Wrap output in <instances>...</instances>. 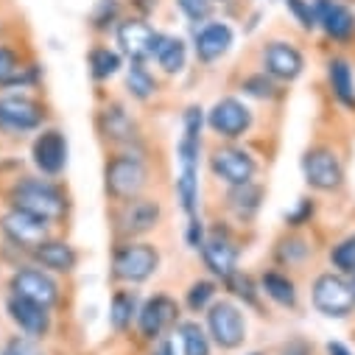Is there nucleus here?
<instances>
[{
	"instance_id": "48",
	"label": "nucleus",
	"mask_w": 355,
	"mask_h": 355,
	"mask_svg": "<svg viewBox=\"0 0 355 355\" xmlns=\"http://www.w3.org/2000/svg\"><path fill=\"white\" fill-rule=\"evenodd\" d=\"M252 355H260V352H252Z\"/></svg>"
},
{
	"instance_id": "9",
	"label": "nucleus",
	"mask_w": 355,
	"mask_h": 355,
	"mask_svg": "<svg viewBox=\"0 0 355 355\" xmlns=\"http://www.w3.org/2000/svg\"><path fill=\"white\" fill-rule=\"evenodd\" d=\"M210 171L216 180H221L227 188L235 185H246L254 182V173H257V162L249 151L238 148V146H218L210 154Z\"/></svg>"
},
{
	"instance_id": "18",
	"label": "nucleus",
	"mask_w": 355,
	"mask_h": 355,
	"mask_svg": "<svg viewBox=\"0 0 355 355\" xmlns=\"http://www.w3.org/2000/svg\"><path fill=\"white\" fill-rule=\"evenodd\" d=\"M263 67L277 81H294V78L302 76L305 59H302L300 48H294L291 42L275 40V42H269L263 48Z\"/></svg>"
},
{
	"instance_id": "44",
	"label": "nucleus",
	"mask_w": 355,
	"mask_h": 355,
	"mask_svg": "<svg viewBox=\"0 0 355 355\" xmlns=\"http://www.w3.org/2000/svg\"><path fill=\"white\" fill-rule=\"evenodd\" d=\"M280 355H311V347H308L302 338H294V341H288V344L280 349Z\"/></svg>"
},
{
	"instance_id": "27",
	"label": "nucleus",
	"mask_w": 355,
	"mask_h": 355,
	"mask_svg": "<svg viewBox=\"0 0 355 355\" xmlns=\"http://www.w3.org/2000/svg\"><path fill=\"white\" fill-rule=\"evenodd\" d=\"M154 59H157V64L162 67V73H168V76L182 73V70H185V62H188L185 40H180V37H165V34H162Z\"/></svg>"
},
{
	"instance_id": "45",
	"label": "nucleus",
	"mask_w": 355,
	"mask_h": 355,
	"mask_svg": "<svg viewBox=\"0 0 355 355\" xmlns=\"http://www.w3.org/2000/svg\"><path fill=\"white\" fill-rule=\"evenodd\" d=\"M327 355H352L341 341H327Z\"/></svg>"
},
{
	"instance_id": "24",
	"label": "nucleus",
	"mask_w": 355,
	"mask_h": 355,
	"mask_svg": "<svg viewBox=\"0 0 355 355\" xmlns=\"http://www.w3.org/2000/svg\"><path fill=\"white\" fill-rule=\"evenodd\" d=\"M37 81V67L23 64L12 48L0 45V87H28Z\"/></svg>"
},
{
	"instance_id": "1",
	"label": "nucleus",
	"mask_w": 355,
	"mask_h": 355,
	"mask_svg": "<svg viewBox=\"0 0 355 355\" xmlns=\"http://www.w3.org/2000/svg\"><path fill=\"white\" fill-rule=\"evenodd\" d=\"M202 126H205V110L191 107L185 112V132L180 140V180H176V196H180L182 210L196 216L199 207V151H202Z\"/></svg>"
},
{
	"instance_id": "34",
	"label": "nucleus",
	"mask_w": 355,
	"mask_h": 355,
	"mask_svg": "<svg viewBox=\"0 0 355 355\" xmlns=\"http://www.w3.org/2000/svg\"><path fill=\"white\" fill-rule=\"evenodd\" d=\"M330 263L341 275H355V235L338 241L333 249H330Z\"/></svg>"
},
{
	"instance_id": "32",
	"label": "nucleus",
	"mask_w": 355,
	"mask_h": 355,
	"mask_svg": "<svg viewBox=\"0 0 355 355\" xmlns=\"http://www.w3.org/2000/svg\"><path fill=\"white\" fill-rule=\"evenodd\" d=\"M87 62H90L93 78H98V81H107V78H112L121 70V53L110 51V48H93Z\"/></svg>"
},
{
	"instance_id": "2",
	"label": "nucleus",
	"mask_w": 355,
	"mask_h": 355,
	"mask_svg": "<svg viewBox=\"0 0 355 355\" xmlns=\"http://www.w3.org/2000/svg\"><path fill=\"white\" fill-rule=\"evenodd\" d=\"M12 207L42 218L45 224H59L67 216V196L53 180H40V176H23L9 191Z\"/></svg>"
},
{
	"instance_id": "13",
	"label": "nucleus",
	"mask_w": 355,
	"mask_h": 355,
	"mask_svg": "<svg viewBox=\"0 0 355 355\" xmlns=\"http://www.w3.org/2000/svg\"><path fill=\"white\" fill-rule=\"evenodd\" d=\"M302 173H305V182L313 191H322V193L338 191L341 182H344L341 159L330 148H311L302 159Z\"/></svg>"
},
{
	"instance_id": "42",
	"label": "nucleus",
	"mask_w": 355,
	"mask_h": 355,
	"mask_svg": "<svg viewBox=\"0 0 355 355\" xmlns=\"http://www.w3.org/2000/svg\"><path fill=\"white\" fill-rule=\"evenodd\" d=\"M6 355H45V352L34 344V338H12L6 347Z\"/></svg>"
},
{
	"instance_id": "26",
	"label": "nucleus",
	"mask_w": 355,
	"mask_h": 355,
	"mask_svg": "<svg viewBox=\"0 0 355 355\" xmlns=\"http://www.w3.org/2000/svg\"><path fill=\"white\" fill-rule=\"evenodd\" d=\"M260 294H266L272 302L283 305V308H294L297 305V286L288 275L283 272H263L260 277Z\"/></svg>"
},
{
	"instance_id": "20",
	"label": "nucleus",
	"mask_w": 355,
	"mask_h": 355,
	"mask_svg": "<svg viewBox=\"0 0 355 355\" xmlns=\"http://www.w3.org/2000/svg\"><path fill=\"white\" fill-rule=\"evenodd\" d=\"M313 9H316V23L324 28V34L330 40L347 42L355 34V15L338 3V0H313Z\"/></svg>"
},
{
	"instance_id": "36",
	"label": "nucleus",
	"mask_w": 355,
	"mask_h": 355,
	"mask_svg": "<svg viewBox=\"0 0 355 355\" xmlns=\"http://www.w3.org/2000/svg\"><path fill=\"white\" fill-rule=\"evenodd\" d=\"M224 283H227V288H230L238 300H243V302H246V305H252V308L257 305V291H260V288L254 286V280H252L249 275L235 272V275H232V277H227Z\"/></svg>"
},
{
	"instance_id": "10",
	"label": "nucleus",
	"mask_w": 355,
	"mask_h": 355,
	"mask_svg": "<svg viewBox=\"0 0 355 355\" xmlns=\"http://www.w3.org/2000/svg\"><path fill=\"white\" fill-rule=\"evenodd\" d=\"M176 324H180V305L168 294L148 297L137 311V330L146 341H159Z\"/></svg>"
},
{
	"instance_id": "49",
	"label": "nucleus",
	"mask_w": 355,
	"mask_h": 355,
	"mask_svg": "<svg viewBox=\"0 0 355 355\" xmlns=\"http://www.w3.org/2000/svg\"><path fill=\"white\" fill-rule=\"evenodd\" d=\"M213 3H218V0H213Z\"/></svg>"
},
{
	"instance_id": "46",
	"label": "nucleus",
	"mask_w": 355,
	"mask_h": 355,
	"mask_svg": "<svg viewBox=\"0 0 355 355\" xmlns=\"http://www.w3.org/2000/svg\"><path fill=\"white\" fill-rule=\"evenodd\" d=\"M154 355H176V352H173V344H171V341H162V338H159V347H157Z\"/></svg>"
},
{
	"instance_id": "16",
	"label": "nucleus",
	"mask_w": 355,
	"mask_h": 355,
	"mask_svg": "<svg viewBox=\"0 0 355 355\" xmlns=\"http://www.w3.org/2000/svg\"><path fill=\"white\" fill-rule=\"evenodd\" d=\"M162 34H157L148 23L143 20H123L118 26V45L121 51L132 59V62H146L154 59L157 48H159Z\"/></svg>"
},
{
	"instance_id": "19",
	"label": "nucleus",
	"mask_w": 355,
	"mask_h": 355,
	"mask_svg": "<svg viewBox=\"0 0 355 355\" xmlns=\"http://www.w3.org/2000/svg\"><path fill=\"white\" fill-rule=\"evenodd\" d=\"M238 257H241L238 246L221 232L210 235L205 241V246H202V260L207 266V272L213 277H218V280H227V277H232L238 272Z\"/></svg>"
},
{
	"instance_id": "15",
	"label": "nucleus",
	"mask_w": 355,
	"mask_h": 355,
	"mask_svg": "<svg viewBox=\"0 0 355 355\" xmlns=\"http://www.w3.org/2000/svg\"><path fill=\"white\" fill-rule=\"evenodd\" d=\"M31 157H34V165L42 176L53 180L59 176L67 165V140L59 129H42L31 146Z\"/></svg>"
},
{
	"instance_id": "25",
	"label": "nucleus",
	"mask_w": 355,
	"mask_h": 355,
	"mask_svg": "<svg viewBox=\"0 0 355 355\" xmlns=\"http://www.w3.org/2000/svg\"><path fill=\"white\" fill-rule=\"evenodd\" d=\"M260 199H263V188L254 185V182H246V185L230 188L227 207L232 210V216L238 221H252L257 216V210H260Z\"/></svg>"
},
{
	"instance_id": "3",
	"label": "nucleus",
	"mask_w": 355,
	"mask_h": 355,
	"mask_svg": "<svg viewBox=\"0 0 355 355\" xmlns=\"http://www.w3.org/2000/svg\"><path fill=\"white\" fill-rule=\"evenodd\" d=\"M148 185V168L137 154H115L104 165V191L110 199L129 202L143 196Z\"/></svg>"
},
{
	"instance_id": "39",
	"label": "nucleus",
	"mask_w": 355,
	"mask_h": 355,
	"mask_svg": "<svg viewBox=\"0 0 355 355\" xmlns=\"http://www.w3.org/2000/svg\"><path fill=\"white\" fill-rule=\"evenodd\" d=\"M180 9H182L193 23H202V20L210 17L213 0H180Z\"/></svg>"
},
{
	"instance_id": "21",
	"label": "nucleus",
	"mask_w": 355,
	"mask_h": 355,
	"mask_svg": "<svg viewBox=\"0 0 355 355\" xmlns=\"http://www.w3.org/2000/svg\"><path fill=\"white\" fill-rule=\"evenodd\" d=\"M31 257L37 260L40 269L53 272V275H70L76 266H78V252H76L67 241H53V238L42 241V243L31 252Z\"/></svg>"
},
{
	"instance_id": "8",
	"label": "nucleus",
	"mask_w": 355,
	"mask_h": 355,
	"mask_svg": "<svg viewBox=\"0 0 355 355\" xmlns=\"http://www.w3.org/2000/svg\"><path fill=\"white\" fill-rule=\"evenodd\" d=\"M207 333L221 349H238L246 341V319L230 300H216L207 308Z\"/></svg>"
},
{
	"instance_id": "14",
	"label": "nucleus",
	"mask_w": 355,
	"mask_h": 355,
	"mask_svg": "<svg viewBox=\"0 0 355 355\" xmlns=\"http://www.w3.org/2000/svg\"><path fill=\"white\" fill-rule=\"evenodd\" d=\"M252 110L238 98H221L207 112V126L221 140H238L252 129Z\"/></svg>"
},
{
	"instance_id": "37",
	"label": "nucleus",
	"mask_w": 355,
	"mask_h": 355,
	"mask_svg": "<svg viewBox=\"0 0 355 355\" xmlns=\"http://www.w3.org/2000/svg\"><path fill=\"white\" fill-rule=\"evenodd\" d=\"M243 93L246 96H254V98H275V78L269 73H254L249 78H243Z\"/></svg>"
},
{
	"instance_id": "5",
	"label": "nucleus",
	"mask_w": 355,
	"mask_h": 355,
	"mask_svg": "<svg viewBox=\"0 0 355 355\" xmlns=\"http://www.w3.org/2000/svg\"><path fill=\"white\" fill-rule=\"evenodd\" d=\"M45 123V107L31 96H3L0 98V132L23 137Z\"/></svg>"
},
{
	"instance_id": "12",
	"label": "nucleus",
	"mask_w": 355,
	"mask_h": 355,
	"mask_svg": "<svg viewBox=\"0 0 355 355\" xmlns=\"http://www.w3.org/2000/svg\"><path fill=\"white\" fill-rule=\"evenodd\" d=\"M51 224H45L42 218L31 216V213H23L17 207L6 210L0 216V232H3L17 249H26V252H34L42 241H48Z\"/></svg>"
},
{
	"instance_id": "7",
	"label": "nucleus",
	"mask_w": 355,
	"mask_h": 355,
	"mask_svg": "<svg viewBox=\"0 0 355 355\" xmlns=\"http://www.w3.org/2000/svg\"><path fill=\"white\" fill-rule=\"evenodd\" d=\"M159 221H162V205L157 199L137 196V199L121 202V207L115 210V230L126 241L148 235L151 230H157Z\"/></svg>"
},
{
	"instance_id": "29",
	"label": "nucleus",
	"mask_w": 355,
	"mask_h": 355,
	"mask_svg": "<svg viewBox=\"0 0 355 355\" xmlns=\"http://www.w3.org/2000/svg\"><path fill=\"white\" fill-rule=\"evenodd\" d=\"M137 294L135 291H118L112 297V305H110V324L115 333H126L132 327V322H137Z\"/></svg>"
},
{
	"instance_id": "6",
	"label": "nucleus",
	"mask_w": 355,
	"mask_h": 355,
	"mask_svg": "<svg viewBox=\"0 0 355 355\" xmlns=\"http://www.w3.org/2000/svg\"><path fill=\"white\" fill-rule=\"evenodd\" d=\"M313 308L330 319H344L352 313L355 308V291H352V283L344 277V275H319L316 283H313Z\"/></svg>"
},
{
	"instance_id": "47",
	"label": "nucleus",
	"mask_w": 355,
	"mask_h": 355,
	"mask_svg": "<svg viewBox=\"0 0 355 355\" xmlns=\"http://www.w3.org/2000/svg\"><path fill=\"white\" fill-rule=\"evenodd\" d=\"M349 283H352V291H355V275H352V280H349Z\"/></svg>"
},
{
	"instance_id": "38",
	"label": "nucleus",
	"mask_w": 355,
	"mask_h": 355,
	"mask_svg": "<svg viewBox=\"0 0 355 355\" xmlns=\"http://www.w3.org/2000/svg\"><path fill=\"white\" fill-rule=\"evenodd\" d=\"M286 6H288V12L297 17V23L305 28V31H313L319 23H316V9H313V3L311 0H286Z\"/></svg>"
},
{
	"instance_id": "30",
	"label": "nucleus",
	"mask_w": 355,
	"mask_h": 355,
	"mask_svg": "<svg viewBox=\"0 0 355 355\" xmlns=\"http://www.w3.org/2000/svg\"><path fill=\"white\" fill-rule=\"evenodd\" d=\"M176 336L182 341L185 355H210V333L199 322H193V319L180 322L176 324Z\"/></svg>"
},
{
	"instance_id": "4",
	"label": "nucleus",
	"mask_w": 355,
	"mask_h": 355,
	"mask_svg": "<svg viewBox=\"0 0 355 355\" xmlns=\"http://www.w3.org/2000/svg\"><path fill=\"white\" fill-rule=\"evenodd\" d=\"M159 269V252L146 241H123L112 254V277L126 286H140Z\"/></svg>"
},
{
	"instance_id": "33",
	"label": "nucleus",
	"mask_w": 355,
	"mask_h": 355,
	"mask_svg": "<svg viewBox=\"0 0 355 355\" xmlns=\"http://www.w3.org/2000/svg\"><path fill=\"white\" fill-rule=\"evenodd\" d=\"M185 302H188V308H191L193 313L207 311V308L216 302V283H213V280H196V283H191Z\"/></svg>"
},
{
	"instance_id": "31",
	"label": "nucleus",
	"mask_w": 355,
	"mask_h": 355,
	"mask_svg": "<svg viewBox=\"0 0 355 355\" xmlns=\"http://www.w3.org/2000/svg\"><path fill=\"white\" fill-rule=\"evenodd\" d=\"M126 87H129L132 98H137V101H148L157 93V81H154V76L148 73V67L143 62H132L129 64V70H126Z\"/></svg>"
},
{
	"instance_id": "17",
	"label": "nucleus",
	"mask_w": 355,
	"mask_h": 355,
	"mask_svg": "<svg viewBox=\"0 0 355 355\" xmlns=\"http://www.w3.org/2000/svg\"><path fill=\"white\" fill-rule=\"evenodd\" d=\"M6 313L17 324V330L26 333V338L37 341V338H45L51 333V308H45V305H37L31 300L12 294L6 302Z\"/></svg>"
},
{
	"instance_id": "28",
	"label": "nucleus",
	"mask_w": 355,
	"mask_h": 355,
	"mask_svg": "<svg viewBox=\"0 0 355 355\" xmlns=\"http://www.w3.org/2000/svg\"><path fill=\"white\" fill-rule=\"evenodd\" d=\"M327 78L333 87V96L344 107H355V81H352V67L344 59H330L327 64Z\"/></svg>"
},
{
	"instance_id": "35",
	"label": "nucleus",
	"mask_w": 355,
	"mask_h": 355,
	"mask_svg": "<svg viewBox=\"0 0 355 355\" xmlns=\"http://www.w3.org/2000/svg\"><path fill=\"white\" fill-rule=\"evenodd\" d=\"M308 254H311V246H308V241L300 238V235L283 241L280 249H277V257H280V263H286V266H297V263H302Z\"/></svg>"
},
{
	"instance_id": "43",
	"label": "nucleus",
	"mask_w": 355,
	"mask_h": 355,
	"mask_svg": "<svg viewBox=\"0 0 355 355\" xmlns=\"http://www.w3.org/2000/svg\"><path fill=\"white\" fill-rule=\"evenodd\" d=\"M311 216H313V202L311 199H302L297 205V210L286 216V221H288V227H302L305 221H311Z\"/></svg>"
},
{
	"instance_id": "40",
	"label": "nucleus",
	"mask_w": 355,
	"mask_h": 355,
	"mask_svg": "<svg viewBox=\"0 0 355 355\" xmlns=\"http://www.w3.org/2000/svg\"><path fill=\"white\" fill-rule=\"evenodd\" d=\"M115 17H118V3L115 0H101L98 12L93 15V23H96V28H107V26H112Z\"/></svg>"
},
{
	"instance_id": "23",
	"label": "nucleus",
	"mask_w": 355,
	"mask_h": 355,
	"mask_svg": "<svg viewBox=\"0 0 355 355\" xmlns=\"http://www.w3.org/2000/svg\"><path fill=\"white\" fill-rule=\"evenodd\" d=\"M98 129H101V135H104L110 143H115V146H126V143L135 140V123H132V118L126 115V110L118 107V104H110V107L101 110V115H98Z\"/></svg>"
},
{
	"instance_id": "41",
	"label": "nucleus",
	"mask_w": 355,
	"mask_h": 355,
	"mask_svg": "<svg viewBox=\"0 0 355 355\" xmlns=\"http://www.w3.org/2000/svg\"><path fill=\"white\" fill-rule=\"evenodd\" d=\"M205 224H202V218L199 216H191V221H188V246L191 249H196V252H202V246H205Z\"/></svg>"
},
{
	"instance_id": "22",
	"label": "nucleus",
	"mask_w": 355,
	"mask_h": 355,
	"mask_svg": "<svg viewBox=\"0 0 355 355\" xmlns=\"http://www.w3.org/2000/svg\"><path fill=\"white\" fill-rule=\"evenodd\" d=\"M193 45H196V56L210 64V62L221 59L230 51V45H232V28L227 23H216V20L213 23H205L196 31Z\"/></svg>"
},
{
	"instance_id": "11",
	"label": "nucleus",
	"mask_w": 355,
	"mask_h": 355,
	"mask_svg": "<svg viewBox=\"0 0 355 355\" xmlns=\"http://www.w3.org/2000/svg\"><path fill=\"white\" fill-rule=\"evenodd\" d=\"M9 288L15 297H23V300H31L37 305H45V308H53L62 297L59 291V283L51 277V272L40 269V266H26V269H17L9 280Z\"/></svg>"
}]
</instances>
